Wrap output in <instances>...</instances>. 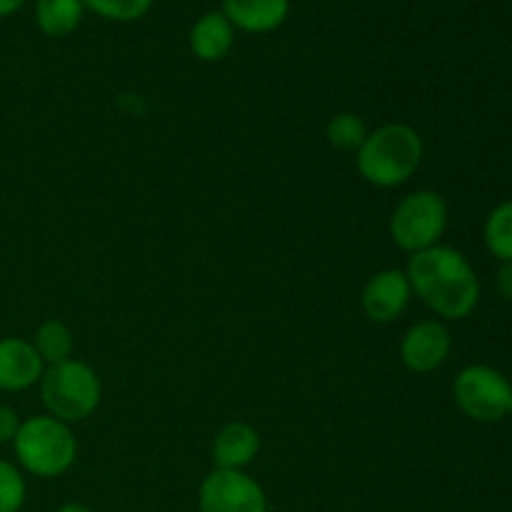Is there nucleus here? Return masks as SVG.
<instances>
[{"label": "nucleus", "mask_w": 512, "mask_h": 512, "mask_svg": "<svg viewBox=\"0 0 512 512\" xmlns=\"http://www.w3.org/2000/svg\"><path fill=\"white\" fill-rule=\"evenodd\" d=\"M405 275L413 293L440 318H468L480 300V283L473 265L460 250L448 245H433L415 253Z\"/></svg>", "instance_id": "f257e3e1"}, {"label": "nucleus", "mask_w": 512, "mask_h": 512, "mask_svg": "<svg viewBox=\"0 0 512 512\" xmlns=\"http://www.w3.org/2000/svg\"><path fill=\"white\" fill-rule=\"evenodd\" d=\"M423 160V140L405 123H388L368 133L355 153L358 173L375 188H398L408 183Z\"/></svg>", "instance_id": "f03ea898"}, {"label": "nucleus", "mask_w": 512, "mask_h": 512, "mask_svg": "<svg viewBox=\"0 0 512 512\" xmlns=\"http://www.w3.org/2000/svg\"><path fill=\"white\" fill-rule=\"evenodd\" d=\"M13 448L20 468L35 478H58L68 473L78 458L73 430L53 415H35L20 423Z\"/></svg>", "instance_id": "7ed1b4c3"}, {"label": "nucleus", "mask_w": 512, "mask_h": 512, "mask_svg": "<svg viewBox=\"0 0 512 512\" xmlns=\"http://www.w3.org/2000/svg\"><path fill=\"white\" fill-rule=\"evenodd\" d=\"M100 378L88 363L80 360H65L60 365L45 368L40 378V398L48 413L63 423H80L98 410Z\"/></svg>", "instance_id": "20e7f679"}, {"label": "nucleus", "mask_w": 512, "mask_h": 512, "mask_svg": "<svg viewBox=\"0 0 512 512\" xmlns=\"http://www.w3.org/2000/svg\"><path fill=\"white\" fill-rule=\"evenodd\" d=\"M448 228V205L433 190H415L405 195L390 218L393 243L405 253H423L438 245Z\"/></svg>", "instance_id": "39448f33"}, {"label": "nucleus", "mask_w": 512, "mask_h": 512, "mask_svg": "<svg viewBox=\"0 0 512 512\" xmlns=\"http://www.w3.org/2000/svg\"><path fill=\"white\" fill-rule=\"evenodd\" d=\"M453 398L468 418L478 423H498L510 413L512 385L500 370L470 365L455 378Z\"/></svg>", "instance_id": "423d86ee"}, {"label": "nucleus", "mask_w": 512, "mask_h": 512, "mask_svg": "<svg viewBox=\"0 0 512 512\" xmlns=\"http://www.w3.org/2000/svg\"><path fill=\"white\" fill-rule=\"evenodd\" d=\"M200 512H268L265 490L243 470H220L205 475L198 493Z\"/></svg>", "instance_id": "0eeeda50"}, {"label": "nucleus", "mask_w": 512, "mask_h": 512, "mask_svg": "<svg viewBox=\"0 0 512 512\" xmlns=\"http://www.w3.org/2000/svg\"><path fill=\"white\" fill-rule=\"evenodd\" d=\"M453 338L438 320L415 323L400 340V360L413 373H433L448 360Z\"/></svg>", "instance_id": "6e6552de"}, {"label": "nucleus", "mask_w": 512, "mask_h": 512, "mask_svg": "<svg viewBox=\"0 0 512 512\" xmlns=\"http://www.w3.org/2000/svg\"><path fill=\"white\" fill-rule=\"evenodd\" d=\"M410 298H413V288L408 283V275L403 270H380L373 278L365 283L363 288V303L365 315H368L373 323H393L395 318L408 310Z\"/></svg>", "instance_id": "1a4fd4ad"}, {"label": "nucleus", "mask_w": 512, "mask_h": 512, "mask_svg": "<svg viewBox=\"0 0 512 512\" xmlns=\"http://www.w3.org/2000/svg\"><path fill=\"white\" fill-rule=\"evenodd\" d=\"M45 373V363L35 353L33 343L23 338L0 340V390L20 393L40 383Z\"/></svg>", "instance_id": "9d476101"}, {"label": "nucleus", "mask_w": 512, "mask_h": 512, "mask_svg": "<svg viewBox=\"0 0 512 512\" xmlns=\"http://www.w3.org/2000/svg\"><path fill=\"white\" fill-rule=\"evenodd\" d=\"M260 453L258 430L243 420L223 425L213 440V463L220 470H243L248 468Z\"/></svg>", "instance_id": "9b49d317"}, {"label": "nucleus", "mask_w": 512, "mask_h": 512, "mask_svg": "<svg viewBox=\"0 0 512 512\" xmlns=\"http://www.w3.org/2000/svg\"><path fill=\"white\" fill-rule=\"evenodd\" d=\"M290 0H223V15L230 25L245 33H273L285 23Z\"/></svg>", "instance_id": "f8f14e48"}, {"label": "nucleus", "mask_w": 512, "mask_h": 512, "mask_svg": "<svg viewBox=\"0 0 512 512\" xmlns=\"http://www.w3.org/2000/svg\"><path fill=\"white\" fill-rule=\"evenodd\" d=\"M190 50L203 63H218L230 53L235 43V28L230 20L225 18L223 10H210V13L200 15L193 23L188 35Z\"/></svg>", "instance_id": "ddd939ff"}, {"label": "nucleus", "mask_w": 512, "mask_h": 512, "mask_svg": "<svg viewBox=\"0 0 512 512\" xmlns=\"http://www.w3.org/2000/svg\"><path fill=\"white\" fill-rule=\"evenodd\" d=\"M83 0H35V23L50 38H65L80 25Z\"/></svg>", "instance_id": "4468645a"}, {"label": "nucleus", "mask_w": 512, "mask_h": 512, "mask_svg": "<svg viewBox=\"0 0 512 512\" xmlns=\"http://www.w3.org/2000/svg\"><path fill=\"white\" fill-rule=\"evenodd\" d=\"M73 333L65 323L60 320H45L38 330H35L33 348L40 355L45 365H60L70 360L73 355Z\"/></svg>", "instance_id": "2eb2a0df"}, {"label": "nucleus", "mask_w": 512, "mask_h": 512, "mask_svg": "<svg viewBox=\"0 0 512 512\" xmlns=\"http://www.w3.org/2000/svg\"><path fill=\"white\" fill-rule=\"evenodd\" d=\"M325 135H328V143L333 148L345 150V153H358L360 145L368 138V128H365V120L360 115L338 113L330 118Z\"/></svg>", "instance_id": "dca6fc26"}, {"label": "nucleus", "mask_w": 512, "mask_h": 512, "mask_svg": "<svg viewBox=\"0 0 512 512\" xmlns=\"http://www.w3.org/2000/svg\"><path fill=\"white\" fill-rule=\"evenodd\" d=\"M485 245L498 260H512V200L498 205L485 223Z\"/></svg>", "instance_id": "f3484780"}, {"label": "nucleus", "mask_w": 512, "mask_h": 512, "mask_svg": "<svg viewBox=\"0 0 512 512\" xmlns=\"http://www.w3.org/2000/svg\"><path fill=\"white\" fill-rule=\"evenodd\" d=\"M83 3L100 18L115 23H133L153 8V0H83Z\"/></svg>", "instance_id": "a211bd4d"}, {"label": "nucleus", "mask_w": 512, "mask_h": 512, "mask_svg": "<svg viewBox=\"0 0 512 512\" xmlns=\"http://www.w3.org/2000/svg\"><path fill=\"white\" fill-rule=\"evenodd\" d=\"M25 503L23 473L8 460H0V512H20Z\"/></svg>", "instance_id": "6ab92c4d"}, {"label": "nucleus", "mask_w": 512, "mask_h": 512, "mask_svg": "<svg viewBox=\"0 0 512 512\" xmlns=\"http://www.w3.org/2000/svg\"><path fill=\"white\" fill-rule=\"evenodd\" d=\"M20 430V418L10 405H0V445L13 443Z\"/></svg>", "instance_id": "aec40b11"}, {"label": "nucleus", "mask_w": 512, "mask_h": 512, "mask_svg": "<svg viewBox=\"0 0 512 512\" xmlns=\"http://www.w3.org/2000/svg\"><path fill=\"white\" fill-rule=\"evenodd\" d=\"M495 285H498V293L503 295L505 300H512V260L503 263V268L498 270V278H495Z\"/></svg>", "instance_id": "412c9836"}, {"label": "nucleus", "mask_w": 512, "mask_h": 512, "mask_svg": "<svg viewBox=\"0 0 512 512\" xmlns=\"http://www.w3.org/2000/svg\"><path fill=\"white\" fill-rule=\"evenodd\" d=\"M25 5V0H0V18H8V15L18 13Z\"/></svg>", "instance_id": "4be33fe9"}, {"label": "nucleus", "mask_w": 512, "mask_h": 512, "mask_svg": "<svg viewBox=\"0 0 512 512\" xmlns=\"http://www.w3.org/2000/svg\"><path fill=\"white\" fill-rule=\"evenodd\" d=\"M55 512H93V510L83 503H65L63 508H58Z\"/></svg>", "instance_id": "5701e85b"}, {"label": "nucleus", "mask_w": 512, "mask_h": 512, "mask_svg": "<svg viewBox=\"0 0 512 512\" xmlns=\"http://www.w3.org/2000/svg\"><path fill=\"white\" fill-rule=\"evenodd\" d=\"M508 415H512V400H510V413Z\"/></svg>", "instance_id": "b1692460"}]
</instances>
